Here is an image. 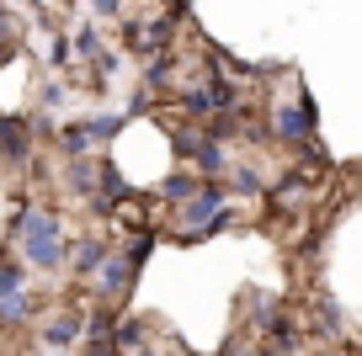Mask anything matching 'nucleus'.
<instances>
[{"mask_svg": "<svg viewBox=\"0 0 362 356\" xmlns=\"http://www.w3.org/2000/svg\"><path fill=\"white\" fill-rule=\"evenodd\" d=\"M11 245L16 256L27 261L33 271H69V234H64V218L54 208H37V202H16V218H11Z\"/></svg>", "mask_w": 362, "mask_h": 356, "instance_id": "obj_1", "label": "nucleus"}, {"mask_svg": "<svg viewBox=\"0 0 362 356\" xmlns=\"http://www.w3.org/2000/svg\"><path fill=\"white\" fill-rule=\"evenodd\" d=\"M267 134H272V144H288V149L320 144V138H315V101H309L304 90L267 101Z\"/></svg>", "mask_w": 362, "mask_h": 356, "instance_id": "obj_2", "label": "nucleus"}, {"mask_svg": "<svg viewBox=\"0 0 362 356\" xmlns=\"http://www.w3.org/2000/svg\"><path fill=\"white\" fill-rule=\"evenodd\" d=\"M224 223H229V186L224 181H203V191L176 208V239H208Z\"/></svg>", "mask_w": 362, "mask_h": 356, "instance_id": "obj_3", "label": "nucleus"}, {"mask_svg": "<svg viewBox=\"0 0 362 356\" xmlns=\"http://www.w3.org/2000/svg\"><path fill=\"white\" fill-rule=\"evenodd\" d=\"M134 277H139V266L123 250H112V256L102 261V271H96V282H90V292H96V303H123L128 292H134Z\"/></svg>", "mask_w": 362, "mask_h": 356, "instance_id": "obj_4", "label": "nucleus"}, {"mask_svg": "<svg viewBox=\"0 0 362 356\" xmlns=\"http://www.w3.org/2000/svg\"><path fill=\"white\" fill-rule=\"evenodd\" d=\"M315 176L309 170H293V176H283V181H272L267 186V208L272 213H304L309 202H315Z\"/></svg>", "mask_w": 362, "mask_h": 356, "instance_id": "obj_5", "label": "nucleus"}, {"mask_svg": "<svg viewBox=\"0 0 362 356\" xmlns=\"http://www.w3.org/2000/svg\"><path fill=\"white\" fill-rule=\"evenodd\" d=\"M37 335H43L48 351H69V345L86 335V309H75V303H64V309H54L43 324H37Z\"/></svg>", "mask_w": 362, "mask_h": 356, "instance_id": "obj_6", "label": "nucleus"}, {"mask_svg": "<svg viewBox=\"0 0 362 356\" xmlns=\"http://www.w3.org/2000/svg\"><path fill=\"white\" fill-rule=\"evenodd\" d=\"M33 144H37V128L27 117H0V160L6 165H22L33 160Z\"/></svg>", "mask_w": 362, "mask_h": 356, "instance_id": "obj_7", "label": "nucleus"}, {"mask_svg": "<svg viewBox=\"0 0 362 356\" xmlns=\"http://www.w3.org/2000/svg\"><path fill=\"white\" fill-rule=\"evenodd\" d=\"M112 256L107 250V239L102 234H80L75 239V250H69V277H80V282H96V271H102V261Z\"/></svg>", "mask_w": 362, "mask_h": 356, "instance_id": "obj_8", "label": "nucleus"}, {"mask_svg": "<svg viewBox=\"0 0 362 356\" xmlns=\"http://www.w3.org/2000/svg\"><path fill=\"white\" fill-rule=\"evenodd\" d=\"M59 186L69 191V197H96V186H102V160H69L64 165V181Z\"/></svg>", "mask_w": 362, "mask_h": 356, "instance_id": "obj_9", "label": "nucleus"}, {"mask_svg": "<svg viewBox=\"0 0 362 356\" xmlns=\"http://www.w3.org/2000/svg\"><path fill=\"white\" fill-rule=\"evenodd\" d=\"M54 149H59V160H90V149H96V134H90V123H64L54 134Z\"/></svg>", "mask_w": 362, "mask_h": 356, "instance_id": "obj_10", "label": "nucleus"}, {"mask_svg": "<svg viewBox=\"0 0 362 356\" xmlns=\"http://www.w3.org/2000/svg\"><path fill=\"white\" fill-rule=\"evenodd\" d=\"M203 181L208 176H197L192 165L176 170V176H165V186H160V202H165V208H181V202H192L197 191H203Z\"/></svg>", "mask_w": 362, "mask_h": 356, "instance_id": "obj_11", "label": "nucleus"}, {"mask_svg": "<svg viewBox=\"0 0 362 356\" xmlns=\"http://www.w3.org/2000/svg\"><path fill=\"white\" fill-rule=\"evenodd\" d=\"M27 261L22 256H11V250H6V256H0V303H11V298H22L27 292Z\"/></svg>", "mask_w": 362, "mask_h": 356, "instance_id": "obj_12", "label": "nucleus"}, {"mask_svg": "<svg viewBox=\"0 0 362 356\" xmlns=\"http://www.w3.org/2000/svg\"><path fill=\"white\" fill-rule=\"evenodd\" d=\"M224 186H229V197H267V176L256 165H229Z\"/></svg>", "mask_w": 362, "mask_h": 356, "instance_id": "obj_13", "label": "nucleus"}, {"mask_svg": "<svg viewBox=\"0 0 362 356\" xmlns=\"http://www.w3.org/2000/svg\"><path fill=\"white\" fill-rule=\"evenodd\" d=\"M309 330H315L320 340H336V335H341V303L336 298H320L315 309H309Z\"/></svg>", "mask_w": 362, "mask_h": 356, "instance_id": "obj_14", "label": "nucleus"}, {"mask_svg": "<svg viewBox=\"0 0 362 356\" xmlns=\"http://www.w3.org/2000/svg\"><path fill=\"white\" fill-rule=\"evenodd\" d=\"M149 351V324L144 319H117V356Z\"/></svg>", "mask_w": 362, "mask_h": 356, "instance_id": "obj_15", "label": "nucleus"}, {"mask_svg": "<svg viewBox=\"0 0 362 356\" xmlns=\"http://www.w3.org/2000/svg\"><path fill=\"white\" fill-rule=\"evenodd\" d=\"M33 319H37L33 292H22V298H11V303H0V330H27Z\"/></svg>", "mask_w": 362, "mask_h": 356, "instance_id": "obj_16", "label": "nucleus"}, {"mask_svg": "<svg viewBox=\"0 0 362 356\" xmlns=\"http://www.w3.org/2000/svg\"><path fill=\"white\" fill-rule=\"evenodd\" d=\"M75 59H86V64H102V59H107V43H102L96 27H80V32H75Z\"/></svg>", "mask_w": 362, "mask_h": 356, "instance_id": "obj_17", "label": "nucleus"}, {"mask_svg": "<svg viewBox=\"0 0 362 356\" xmlns=\"http://www.w3.org/2000/svg\"><path fill=\"white\" fill-rule=\"evenodd\" d=\"M149 245H155V234H128V245H123V256L134 261V266H144V261H149Z\"/></svg>", "mask_w": 362, "mask_h": 356, "instance_id": "obj_18", "label": "nucleus"}, {"mask_svg": "<svg viewBox=\"0 0 362 356\" xmlns=\"http://www.w3.org/2000/svg\"><path fill=\"white\" fill-rule=\"evenodd\" d=\"M218 356H277L267 340H235V345H224Z\"/></svg>", "mask_w": 362, "mask_h": 356, "instance_id": "obj_19", "label": "nucleus"}, {"mask_svg": "<svg viewBox=\"0 0 362 356\" xmlns=\"http://www.w3.org/2000/svg\"><path fill=\"white\" fill-rule=\"evenodd\" d=\"M11 43H16V16L0 6V48H11Z\"/></svg>", "mask_w": 362, "mask_h": 356, "instance_id": "obj_20", "label": "nucleus"}, {"mask_svg": "<svg viewBox=\"0 0 362 356\" xmlns=\"http://www.w3.org/2000/svg\"><path fill=\"white\" fill-rule=\"evenodd\" d=\"M90 11L96 16H123V0H90Z\"/></svg>", "mask_w": 362, "mask_h": 356, "instance_id": "obj_21", "label": "nucleus"}, {"mask_svg": "<svg viewBox=\"0 0 362 356\" xmlns=\"http://www.w3.org/2000/svg\"><path fill=\"white\" fill-rule=\"evenodd\" d=\"M27 356H69V351H48V345H43V351H27Z\"/></svg>", "mask_w": 362, "mask_h": 356, "instance_id": "obj_22", "label": "nucleus"}, {"mask_svg": "<svg viewBox=\"0 0 362 356\" xmlns=\"http://www.w3.org/2000/svg\"><path fill=\"white\" fill-rule=\"evenodd\" d=\"M309 356H336V351H309Z\"/></svg>", "mask_w": 362, "mask_h": 356, "instance_id": "obj_23", "label": "nucleus"}, {"mask_svg": "<svg viewBox=\"0 0 362 356\" xmlns=\"http://www.w3.org/2000/svg\"><path fill=\"white\" fill-rule=\"evenodd\" d=\"M139 356H160V351H139Z\"/></svg>", "mask_w": 362, "mask_h": 356, "instance_id": "obj_24", "label": "nucleus"}, {"mask_svg": "<svg viewBox=\"0 0 362 356\" xmlns=\"http://www.w3.org/2000/svg\"><path fill=\"white\" fill-rule=\"evenodd\" d=\"M0 335H6V330H0Z\"/></svg>", "mask_w": 362, "mask_h": 356, "instance_id": "obj_25", "label": "nucleus"}]
</instances>
